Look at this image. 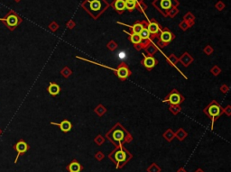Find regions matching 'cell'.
I'll list each match as a JSON object with an SVG mask.
<instances>
[{"label": "cell", "mask_w": 231, "mask_h": 172, "mask_svg": "<svg viewBox=\"0 0 231 172\" xmlns=\"http://www.w3.org/2000/svg\"><path fill=\"white\" fill-rule=\"evenodd\" d=\"M106 137L109 139L116 147L122 145L124 142L132 140V135L125 129L124 127L117 123L114 127H112L106 134Z\"/></svg>", "instance_id": "obj_1"}, {"label": "cell", "mask_w": 231, "mask_h": 172, "mask_svg": "<svg viewBox=\"0 0 231 172\" xmlns=\"http://www.w3.org/2000/svg\"><path fill=\"white\" fill-rule=\"evenodd\" d=\"M109 158L116 164V168L119 169L126 164L129 159H131L132 155L128 152L127 150H126L123 147V145H119L116 146V150H114L113 152L110 153Z\"/></svg>", "instance_id": "obj_2"}, {"label": "cell", "mask_w": 231, "mask_h": 172, "mask_svg": "<svg viewBox=\"0 0 231 172\" xmlns=\"http://www.w3.org/2000/svg\"><path fill=\"white\" fill-rule=\"evenodd\" d=\"M204 113L211 119V122H212V123H212L211 128H212L214 122H215L216 119H218L220 115L223 114L224 109L220 106V105L219 104V103H217V101L213 100V101L204 109Z\"/></svg>", "instance_id": "obj_3"}, {"label": "cell", "mask_w": 231, "mask_h": 172, "mask_svg": "<svg viewBox=\"0 0 231 172\" xmlns=\"http://www.w3.org/2000/svg\"><path fill=\"white\" fill-rule=\"evenodd\" d=\"M87 3H88V8L85 9L88 10L94 17L99 15V14L102 13L106 8V6H103V2L101 0H88Z\"/></svg>", "instance_id": "obj_4"}, {"label": "cell", "mask_w": 231, "mask_h": 172, "mask_svg": "<svg viewBox=\"0 0 231 172\" xmlns=\"http://www.w3.org/2000/svg\"><path fill=\"white\" fill-rule=\"evenodd\" d=\"M184 97L181 93L177 91L176 89H173L166 97L164 98V102H168L171 106H179L180 104L183 102Z\"/></svg>", "instance_id": "obj_5"}, {"label": "cell", "mask_w": 231, "mask_h": 172, "mask_svg": "<svg viewBox=\"0 0 231 172\" xmlns=\"http://www.w3.org/2000/svg\"><path fill=\"white\" fill-rule=\"evenodd\" d=\"M0 21L5 23L6 26H7L10 30H14L21 23V19L16 14H7L6 18H0Z\"/></svg>", "instance_id": "obj_6"}, {"label": "cell", "mask_w": 231, "mask_h": 172, "mask_svg": "<svg viewBox=\"0 0 231 172\" xmlns=\"http://www.w3.org/2000/svg\"><path fill=\"white\" fill-rule=\"evenodd\" d=\"M13 148H14V150L17 152L16 158V159H14V163H17L19 157H20L21 155L24 154V153L29 150L30 147H29V145L24 142V140H20L19 142H17L14 146H13Z\"/></svg>", "instance_id": "obj_7"}, {"label": "cell", "mask_w": 231, "mask_h": 172, "mask_svg": "<svg viewBox=\"0 0 231 172\" xmlns=\"http://www.w3.org/2000/svg\"><path fill=\"white\" fill-rule=\"evenodd\" d=\"M110 70L115 71V73L117 75V77H119L121 80H126V79L131 75L130 70H129L128 67L125 63L120 64L119 67H118L116 70H114V69H110Z\"/></svg>", "instance_id": "obj_8"}, {"label": "cell", "mask_w": 231, "mask_h": 172, "mask_svg": "<svg viewBox=\"0 0 231 172\" xmlns=\"http://www.w3.org/2000/svg\"><path fill=\"white\" fill-rule=\"evenodd\" d=\"M142 64H143L144 67H145L148 70H151L152 69H154V66L157 64V60H155V58L153 57V56L144 55V60H142Z\"/></svg>", "instance_id": "obj_9"}, {"label": "cell", "mask_w": 231, "mask_h": 172, "mask_svg": "<svg viewBox=\"0 0 231 172\" xmlns=\"http://www.w3.org/2000/svg\"><path fill=\"white\" fill-rule=\"evenodd\" d=\"M173 38H174V35H173L170 31L165 30V31H163L162 33H161L160 41L162 43H164V44H168Z\"/></svg>", "instance_id": "obj_10"}, {"label": "cell", "mask_w": 231, "mask_h": 172, "mask_svg": "<svg viewBox=\"0 0 231 172\" xmlns=\"http://www.w3.org/2000/svg\"><path fill=\"white\" fill-rule=\"evenodd\" d=\"M52 123V124H54V125H58V126L61 128V131L64 132V133H68V132H70L71 130V128H72V124H71V123L70 121H68V120L62 121L60 123Z\"/></svg>", "instance_id": "obj_11"}, {"label": "cell", "mask_w": 231, "mask_h": 172, "mask_svg": "<svg viewBox=\"0 0 231 172\" xmlns=\"http://www.w3.org/2000/svg\"><path fill=\"white\" fill-rule=\"evenodd\" d=\"M147 30L150 33V34L152 35H156L160 31V26L158 25L157 23L155 22H151L148 24L147 25Z\"/></svg>", "instance_id": "obj_12"}, {"label": "cell", "mask_w": 231, "mask_h": 172, "mask_svg": "<svg viewBox=\"0 0 231 172\" xmlns=\"http://www.w3.org/2000/svg\"><path fill=\"white\" fill-rule=\"evenodd\" d=\"M47 90H48V92H49V94H50V95L56 96L61 92V87H60V86H59L58 84L50 83V85H49Z\"/></svg>", "instance_id": "obj_13"}, {"label": "cell", "mask_w": 231, "mask_h": 172, "mask_svg": "<svg viewBox=\"0 0 231 172\" xmlns=\"http://www.w3.org/2000/svg\"><path fill=\"white\" fill-rule=\"evenodd\" d=\"M81 169H82V166L80 165L77 160H75V159L68 166V170H69V172H80Z\"/></svg>", "instance_id": "obj_14"}, {"label": "cell", "mask_w": 231, "mask_h": 172, "mask_svg": "<svg viewBox=\"0 0 231 172\" xmlns=\"http://www.w3.org/2000/svg\"><path fill=\"white\" fill-rule=\"evenodd\" d=\"M128 34L130 35L129 40H130V41L133 43V44H134L135 46L140 44V43L142 41V39H141V37H140L139 34H137V33H131V34L130 33H128Z\"/></svg>", "instance_id": "obj_15"}, {"label": "cell", "mask_w": 231, "mask_h": 172, "mask_svg": "<svg viewBox=\"0 0 231 172\" xmlns=\"http://www.w3.org/2000/svg\"><path fill=\"white\" fill-rule=\"evenodd\" d=\"M114 7L118 12H122L126 9V1L125 0H116L114 4Z\"/></svg>", "instance_id": "obj_16"}, {"label": "cell", "mask_w": 231, "mask_h": 172, "mask_svg": "<svg viewBox=\"0 0 231 172\" xmlns=\"http://www.w3.org/2000/svg\"><path fill=\"white\" fill-rule=\"evenodd\" d=\"M171 6H173V2H171V0H161V2H160L161 8H163V9H164V10L171 9Z\"/></svg>", "instance_id": "obj_17"}, {"label": "cell", "mask_w": 231, "mask_h": 172, "mask_svg": "<svg viewBox=\"0 0 231 172\" xmlns=\"http://www.w3.org/2000/svg\"><path fill=\"white\" fill-rule=\"evenodd\" d=\"M181 63L184 65V66H188V65L192 61V58L190 57V54L184 53L183 55V57L181 58Z\"/></svg>", "instance_id": "obj_18"}, {"label": "cell", "mask_w": 231, "mask_h": 172, "mask_svg": "<svg viewBox=\"0 0 231 172\" xmlns=\"http://www.w3.org/2000/svg\"><path fill=\"white\" fill-rule=\"evenodd\" d=\"M131 29H132L133 31V33H137V34H139L140 32L144 29V25L142 24H140V23H136V24H135L133 26H131Z\"/></svg>", "instance_id": "obj_19"}, {"label": "cell", "mask_w": 231, "mask_h": 172, "mask_svg": "<svg viewBox=\"0 0 231 172\" xmlns=\"http://www.w3.org/2000/svg\"><path fill=\"white\" fill-rule=\"evenodd\" d=\"M139 35H140V37H141L142 40H148V39L150 38V35H151V34H150V33L148 32L147 28L144 27L143 30H142L141 32H140Z\"/></svg>", "instance_id": "obj_20"}, {"label": "cell", "mask_w": 231, "mask_h": 172, "mask_svg": "<svg viewBox=\"0 0 231 172\" xmlns=\"http://www.w3.org/2000/svg\"><path fill=\"white\" fill-rule=\"evenodd\" d=\"M164 137L167 140H168V142H171V140L175 137V133H173V132L171 131V129H169L168 131L166 132V133H164Z\"/></svg>", "instance_id": "obj_21"}, {"label": "cell", "mask_w": 231, "mask_h": 172, "mask_svg": "<svg viewBox=\"0 0 231 172\" xmlns=\"http://www.w3.org/2000/svg\"><path fill=\"white\" fill-rule=\"evenodd\" d=\"M186 135H187V133H186L185 132H184V130L181 129H181H179V131L175 133V136H176V137L178 138V140H184V138L186 137Z\"/></svg>", "instance_id": "obj_22"}, {"label": "cell", "mask_w": 231, "mask_h": 172, "mask_svg": "<svg viewBox=\"0 0 231 172\" xmlns=\"http://www.w3.org/2000/svg\"><path fill=\"white\" fill-rule=\"evenodd\" d=\"M147 171L148 172H160L161 169L155 164V163H153V164L147 169Z\"/></svg>", "instance_id": "obj_23"}, {"label": "cell", "mask_w": 231, "mask_h": 172, "mask_svg": "<svg viewBox=\"0 0 231 172\" xmlns=\"http://www.w3.org/2000/svg\"><path fill=\"white\" fill-rule=\"evenodd\" d=\"M136 7V3L135 2H126V9L129 11H133Z\"/></svg>", "instance_id": "obj_24"}, {"label": "cell", "mask_w": 231, "mask_h": 172, "mask_svg": "<svg viewBox=\"0 0 231 172\" xmlns=\"http://www.w3.org/2000/svg\"><path fill=\"white\" fill-rule=\"evenodd\" d=\"M146 52L149 54L150 56H152L153 54H154L156 52V48L154 45H149V47L146 48Z\"/></svg>", "instance_id": "obj_25"}, {"label": "cell", "mask_w": 231, "mask_h": 172, "mask_svg": "<svg viewBox=\"0 0 231 172\" xmlns=\"http://www.w3.org/2000/svg\"><path fill=\"white\" fill-rule=\"evenodd\" d=\"M61 74H62L64 77H69L70 75L71 74V71L68 68H65V69H63V70H61Z\"/></svg>", "instance_id": "obj_26"}, {"label": "cell", "mask_w": 231, "mask_h": 172, "mask_svg": "<svg viewBox=\"0 0 231 172\" xmlns=\"http://www.w3.org/2000/svg\"><path fill=\"white\" fill-rule=\"evenodd\" d=\"M95 142H96V143L97 144V145H101V144L104 142V138L102 137V136L99 135L96 139H95Z\"/></svg>", "instance_id": "obj_27"}, {"label": "cell", "mask_w": 231, "mask_h": 172, "mask_svg": "<svg viewBox=\"0 0 231 172\" xmlns=\"http://www.w3.org/2000/svg\"><path fill=\"white\" fill-rule=\"evenodd\" d=\"M116 47H117V45H116V43H114L113 41H110V43H109V44H107V48H109V49H110V50H111V51H113V50H115Z\"/></svg>", "instance_id": "obj_28"}, {"label": "cell", "mask_w": 231, "mask_h": 172, "mask_svg": "<svg viewBox=\"0 0 231 172\" xmlns=\"http://www.w3.org/2000/svg\"><path fill=\"white\" fill-rule=\"evenodd\" d=\"M118 57H119V59H121V60H125L126 57V54L125 51H120L119 53H118Z\"/></svg>", "instance_id": "obj_29"}, {"label": "cell", "mask_w": 231, "mask_h": 172, "mask_svg": "<svg viewBox=\"0 0 231 172\" xmlns=\"http://www.w3.org/2000/svg\"><path fill=\"white\" fill-rule=\"evenodd\" d=\"M169 60H171V64H175V62L177 61V59H176V57H175L174 55H171L170 58H169Z\"/></svg>", "instance_id": "obj_30"}, {"label": "cell", "mask_w": 231, "mask_h": 172, "mask_svg": "<svg viewBox=\"0 0 231 172\" xmlns=\"http://www.w3.org/2000/svg\"><path fill=\"white\" fill-rule=\"evenodd\" d=\"M104 158V155L101 152H97L96 154V159H97L99 160H101Z\"/></svg>", "instance_id": "obj_31"}, {"label": "cell", "mask_w": 231, "mask_h": 172, "mask_svg": "<svg viewBox=\"0 0 231 172\" xmlns=\"http://www.w3.org/2000/svg\"><path fill=\"white\" fill-rule=\"evenodd\" d=\"M188 26H189L188 24H184V23H183V24H180V27H181V28H183V30H186Z\"/></svg>", "instance_id": "obj_32"}, {"label": "cell", "mask_w": 231, "mask_h": 172, "mask_svg": "<svg viewBox=\"0 0 231 172\" xmlns=\"http://www.w3.org/2000/svg\"><path fill=\"white\" fill-rule=\"evenodd\" d=\"M229 109H230V106H228V107H227V111H228V112H227V114H228V115H229V114H230V113H229Z\"/></svg>", "instance_id": "obj_33"}, {"label": "cell", "mask_w": 231, "mask_h": 172, "mask_svg": "<svg viewBox=\"0 0 231 172\" xmlns=\"http://www.w3.org/2000/svg\"><path fill=\"white\" fill-rule=\"evenodd\" d=\"M125 1L126 2H135V3H136L137 0H125Z\"/></svg>", "instance_id": "obj_34"}, {"label": "cell", "mask_w": 231, "mask_h": 172, "mask_svg": "<svg viewBox=\"0 0 231 172\" xmlns=\"http://www.w3.org/2000/svg\"><path fill=\"white\" fill-rule=\"evenodd\" d=\"M178 172H186V171L184 170L183 169H179V170H178Z\"/></svg>", "instance_id": "obj_35"}, {"label": "cell", "mask_w": 231, "mask_h": 172, "mask_svg": "<svg viewBox=\"0 0 231 172\" xmlns=\"http://www.w3.org/2000/svg\"><path fill=\"white\" fill-rule=\"evenodd\" d=\"M196 172H204V171H203V170H202V169H198V170H197V171H196Z\"/></svg>", "instance_id": "obj_36"}, {"label": "cell", "mask_w": 231, "mask_h": 172, "mask_svg": "<svg viewBox=\"0 0 231 172\" xmlns=\"http://www.w3.org/2000/svg\"><path fill=\"white\" fill-rule=\"evenodd\" d=\"M0 133H1V130H0Z\"/></svg>", "instance_id": "obj_37"}]
</instances>
